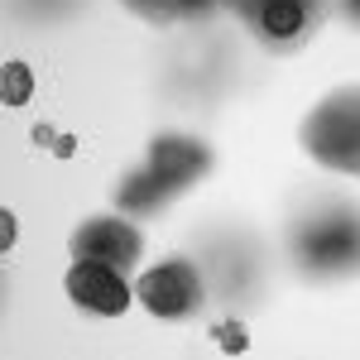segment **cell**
I'll return each instance as SVG.
<instances>
[{"instance_id": "obj_1", "label": "cell", "mask_w": 360, "mask_h": 360, "mask_svg": "<svg viewBox=\"0 0 360 360\" xmlns=\"http://www.w3.org/2000/svg\"><path fill=\"white\" fill-rule=\"evenodd\" d=\"M207 173H212V144L197 135H183V130H168V135H159L144 149V164L135 173H125V183L115 193V207L125 217H135V221L154 217L173 197L197 188Z\"/></svg>"}, {"instance_id": "obj_2", "label": "cell", "mask_w": 360, "mask_h": 360, "mask_svg": "<svg viewBox=\"0 0 360 360\" xmlns=\"http://www.w3.org/2000/svg\"><path fill=\"white\" fill-rule=\"evenodd\" d=\"M298 149L317 168L360 183V82L332 86L298 120Z\"/></svg>"}, {"instance_id": "obj_3", "label": "cell", "mask_w": 360, "mask_h": 360, "mask_svg": "<svg viewBox=\"0 0 360 360\" xmlns=\"http://www.w3.org/2000/svg\"><path fill=\"white\" fill-rule=\"evenodd\" d=\"M293 264L307 278H351L360 274V212L356 207H317L293 226Z\"/></svg>"}, {"instance_id": "obj_4", "label": "cell", "mask_w": 360, "mask_h": 360, "mask_svg": "<svg viewBox=\"0 0 360 360\" xmlns=\"http://www.w3.org/2000/svg\"><path fill=\"white\" fill-rule=\"evenodd\" d=\"M135 307H144L154 322H193L207 307V274L188 255H164L135 274Z\"/></svg>"}, {"instance_id": "obj_5", "label": "cell", "mask_w": 360, "mask_h": 360, "mask_svg": "<svg viewBox=\"0 0 360 360\" xmlns=\"http://www.w3.org/2000/svg\"><path fill=\"white\" fill-rule=\"evenodd\" d=\"M144 250H149V236L125 212L82 217L68 236V259H96V264H111V269H139Z\"/></svg>"}, {"instance_id": "obj_6", "label": "cell", "mask_w": 360, "mask_h": 360, "mask_svg": "<svg viewBox=\"0 0 360 360\" xmlns=\"http://www.w3.org/2000/svg\"><path fill=\"white\" fill-rule=\"evenodd\" d=\"M226 10L240 15V25L274 53H288L307 44V34L322 25L327 0H221Z\"/></svg>"}, {"instance_id": "obj_7", "label": "cell", "mask_w": 360, "mask_h": 360, "mask_svg": "<svg viewBox=\"0 0 360 360\" xmlns=\"http://www.w3.org/2000/svg\"><path fill=\"white\" fill-rule=\"evenodd\" d=\"M63 298L77 307L82 317L96 322H115L135 307V278L125 269L96 264V259H68L63 269Z\"/></svg>"}, {"instance_id": "obj_8", "label": "cell", "mask_w": 360, "mask_h": 360, "mask_svg": "<svg viewBox=\"0 0 360 360\" xmlns=\"http://www.w3.org/2000/svg\"><path fill=\"white\" fill-rule=\"evenodd\" d=\"M34 91H39L34 68H29L25 58H5L0 63V106L5 111H25L29 101H34Z\"/></svg>"}, {"instance_id": "obj_9", "label": "cell", "mask_w": 360, "mask_h": 360, "mask_svg": "<svg viewBox=\"0 0 360 360\" xmlns=\"http://www.w3.org/2000/svg\"><path fill=\"white\" fill-rule=\"evenodd\" d=\"M135 20H144V25H159V29H168V25H178V10H173V0H120Z\"/></svg>"}, {"instance_id": "obj_10", "label": "cell", "mask_w": 360, "mask_h": 360, "mask_svg": "<svg viewBox=\"0 0 360 360\" xmlns=\"http://www.w3.org/2000/svg\"><path fill=\"white\" fill-rule=\"evenodd\" d=\"M212 341L221 346L226 356H240V351L250 346V332H245L240 317H221V322H212Z\"/></svg>"}, {"instance_id": "obj_11", "label": "cell", "mask_w": 360, "mask_h": 360, "mask_svg": "<svg viewBox=\"0 0 360 360\" xmlns=\"http://www.w3.org/2000/svg\"><path fill=\"white\" fill-rule=\"evenodd\" d=\"M15 245H20V217H15L10 207H0V259H5Z\"/></svg>"}, {"instance_id": "obj_12", "label": "cell", "mask_w": 360, "mask_h": 360, "mask_svg": "<svg viewBox=\"0 0 360 360\" xmlns=\"http://www.w3.org/2000/svg\"><path fill=\"white\" fill-rule=\"evenodd\" d=\"M336 10H341L351 25H360V0H336Z\"/></svg>"}]
</instances>
